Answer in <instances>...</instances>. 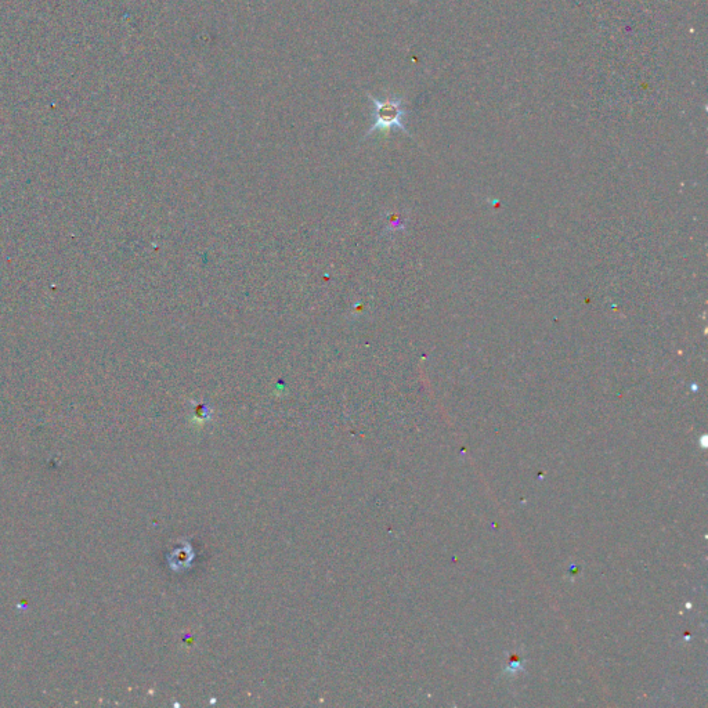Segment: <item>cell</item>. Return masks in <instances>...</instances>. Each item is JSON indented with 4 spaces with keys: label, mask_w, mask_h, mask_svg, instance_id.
Wrapping results in <instances>:
<instances>
[{
    "label": "cell",
    "mask_w": 708,
    "mask_h": 708,
    "mask_svg": "<svg viewBox=\"0 0 708 708\" xmlns=\"http://www.w3.org/2000/svg\"><path fill=\"white\" fill-rule=\"evenodd\" d=\"M367 99L374 106V124L368 129L364 140L368 139L372 133H389L390 130L395 128L403 130L406 135H410L406 128L407 103L403 97L388 95L385 99H377L371 93H367Z\"/></svg>",
    "instance_id": "1"
}]
</instances>
